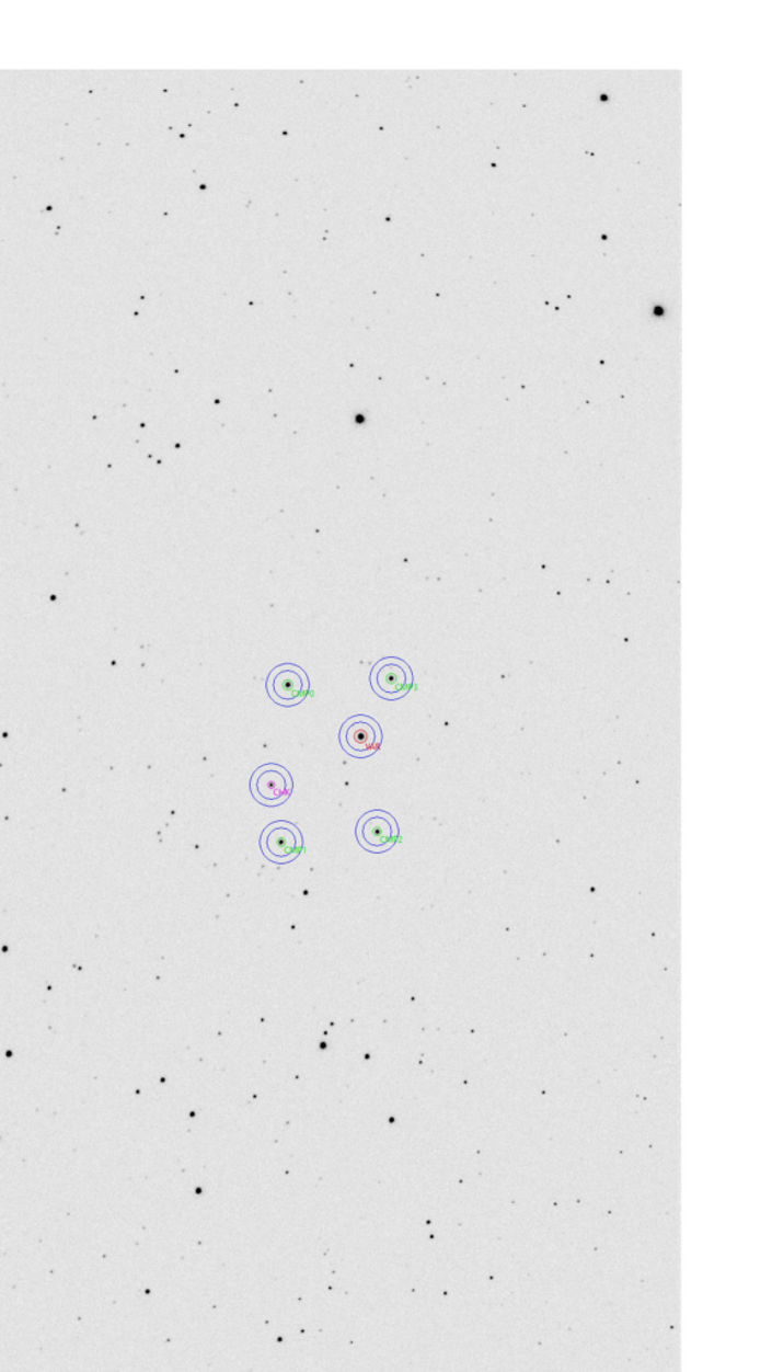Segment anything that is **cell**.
I'll return each mask as SVG.
<instances>
[{
	"mask_svg": "<svg viewBox=\"0 0 772 1372\" xmlns=\"http://www.w3.org/2000/svg\"><path fill=\"white\" fill-rule=\"evenodd\" d=\"M384 733L377 721L367 714H356L345 721L339 730L341 747L349 756L367 759L381 748Z\"/></svg>",
	"mask_w": 772,
	"mask_h": 1372,
	"instance_id": "cell-1",
	"label": "cell"
},
{
	"mask_svg": "<svg viewBox=\"0 0 772 1372\" xmlns=\"http://www.w3.org/2000/svg\"><path fill=\"white\" fill-rule=\"evenodd\" d=\"M369 682L381 699L396 701L410 694L415 677L408 662L399 658H385L373 666Z\"/></svg>",
	"mask_w": 772,
	"mask_h": 1372,
	"instance_id": "cell-2",
	"label": "cell"
},
{
	"mask_svg": "<svg viewBox=\"0 0 772 1372\" xmlns=\"http://www.w3.org/2000/svg\"><path fill=\"white\" fill-rule=\"evenodd\" d=\"M266 689L270 699L280 707L292 708L307 699L310 690L308 673L301 666L283 664L268 674Z\"/></svg>",
	"mask_w": 772,
	"mask_h": 1372,
	"instance_id": "cell-3",
	"label": "cell"
},
{
	"mask_svg": "<svg viewBox=\"0 0 772 1372\" xmlns=\"http://www.w3.org/2000/svg\"><path fill=\"white\" fill-rule=\"evenodd\" d=\"M400 835L397 821L387 811L372 810L360 818L356 838L365 850L381 854L396 844Z\"/></svg>",
	"mask_w": 772,
	"mask_h": 1372,
	"instance_id": "cell-4",
	"label": "cell"
},
{
	"mask_svg": "<svg viewBox=\"0 0 772 1372\" xmlns=\"http://www.w3.org/2000/svg\"><path fill=\"white\" fill-rule=\"evenodd\" d=\"M292 788L290 773L275 763L257 768L250 780V791L256 802L270 808L284 804L291 797Z\"/></svg>",
	"mask_w": 772,
	"mask_h": 1372,
	"instance_id": "cell-5",
	"label": "cell"
},
{
	"mask_svg": "<svg viewBox=\"0 0 772 1372\" xmlns=\"http://www.w3.org/2000/svg\"><path fill=\"white\" fill-rule=\"evenodd\" d=\"M302 845L301 832L295 824L286 821L272 823L261 836L263 854L275 864L295 860L301 853Z\"/></svg>",
	"mask_w": 772,
	"mask_h": 1372,
	"instance_id": "cell-6",
	"label": "cell"
}]
</instances>
